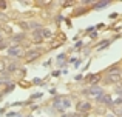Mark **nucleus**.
<instances>
[{
    "label": "nucleus",
    "instance_id": "9b49d317",
    "mask_svg": "<svg viewBox=\"0 0 122 117\" xmlns=\"http://www.w3.org/2000/svg\"><path fill=\"white\" fill-rule=\"evenodd\" d=\"M17 69H19V65H17L15 62L9 63V65L6 66V71H8V72H14V71H17Z\"/></svg>",
    "mask_w": 122,
    "mask_h": 117
},
{
    "label": "nucleus",
    "instance_id": "6e6552de",
    "mask_svg": "<svg viewBox=\"0 0 122 117\" xmlns=\"http://www.w3.org/2000/svg\"><path fill=\"white\" fill-rule=\"evenodd\" d=\"M53 106H54V108H56L59 112H63V111H65V108L62 106V99H60V97H56V99H54Z\"/></svg>",
    "mask_w": 122,
    "mask_h": 117
},
{
    "label": "nucleus",
    "instance_id": "aec40b11",
    "mask_svg": "<svg viewBox=\"0 0 122 117\" xmlns=\"http://www.w3.org/2000/svg\"><path fill=\"white\" fill-rule=\"evenodd\" d=\"M6 6H8V5H6V2H5V0H0V9H5Z\"/></svg>",
    "mask_w": 122,
    "mask_h": 117
},
{
    "label": "nucleus",
    "instance_id": "f3484780",
    "mask_svg": "<svg viewBox=\"0 0 122 117\" xmlns=\"http://www.w3.org/2000/svg\"><path fill=\"white\" fill-rule=\"evenodd\" d=\"M62 106H63V108H70V106H71V100H70V99H63L62 100Z\"/></svg>",
    "mask_w": 122,
    "mask_h": 117
},
{
    "label": "nucleus",
    "instance_id": "b1692460",
    "mask_svg": "<svg viewBox=\"0 0 122 117\" xmlns=\"http://www.w3.org/2000/svg\"><path fill=\"white\" fill-rule=\"evenodd\" d=\"M108 17H110V19H116V17H117V14H116V12H113V14H110Z\"/></svg>",
    "mask_w": 122,
    "mask_h": 117
},
{
    "label": "nucleus",
    "instance_id": "5701e85b",
    "mask_svg": "<svg viewBox=\"0 0 122 117\" xmlns=\"http://www.w3.org/2000/svg\"><path fill=\"white\" fill-rule=\"evenodd\" d=\"M15 114H17V112L11 111V112H8V114H6V116H8V117H15Z\"/></svg>",
    "mask_w": 122,
    "mask_h": 117
},
{
    "label": "nucleus",
    "instance_id": "2eb2a0df",
    "mask_svg": "<svg viewBox=\"0 0 122 117\" xmlns=\"http://www.w3.org/2000/svg\"><path fill=\"white\" fill-rule=\"evenodd\" d=\"M42 36H43V39H50V37L53 36V33H51L50 29H42Z\"/></svg>",
    "mask_w": 122,
    "mask_h": 117
},
{
    "label": "nucleus",
    "instance_id": "f257e3e1",
    "mask_svg": "<svg viewBox=\"0 0 122 117\" xmlns=\"http://www.w3.org/2000/svg\"><path fill=\"white\" fill-rule=\"evenodd\" d=\"M76 108H77L79 112H82V114H86V112L91 111V103H90L88 100H81V102H77Z\"/></svg>",
    "mask_w": 122,
    "mask_h": 117
},
{
    "label": "nucleus",
    "instance_id": "9d476101",
    "mask_svg": "<svg viewBox=\"0 0 122 117\" xmlns=\"http://www.w3.org/2000/svg\"><path fill=\"white\" fill-rule=\"evenodd\" d=\"M108 3H110V0H101V2H97L93 8H94V9H101V8H105Z\"/></svg>",
    "mask_w": 122,
    "mask_h": 117
},
{
    "label": "nucleus",
    "instance_id": "f8f14e48",
    "mask_svg": "<svg viewBox=\"0 0 122 117\" xmlns=\"http://www.w3.org/2000/svg\"><path fill=\"white\" fill-rule=\"evenodd\" d=\"M11 40L12 42H22V40H25V34H14V36H11Z\"/></svg>",
    "mask_w": 122,
    "mask_h": 117
},
{
    "label": "nucleus",
    "instance_id": "cd10ccee",
    "mask_svg": "<svg viewBox=\"0 0 122 117\" xmlns=\"http://www.w3.org/2000/svg\"><path fill=\"white\" fill-rule=\"evenodd\" d=\"M60 117H70V114H62Z\"/></svg>",
    "mask_w": 122,
    "mask_h": 117
},
{
    "label": "nucleus",
    "instance_id": "a878e982",
    "mask_svg": "<svg viewBox=\"0 0 122 117\" xmlns=\"http://www.w3.org/2000/svg\"><path fill=\"white\" fill-rule=\"evenodd\" d=\"M57 59H59V60H63V59H65V54H60V56H59Z\"/></svg>",
    "mask_w": 122,
    "mask_h": 117
},
{
    "label": "nucleus",
    "instance_id": "a211bd4d",
    "mask_svg": "<svg viewBox=\"0 0 122 117\" xmlns=\"http://www.w3.org/2000/svg\"><path fill=\"white\" fill-rule=\"evenodd\" d=\"M5 71H6V63L3 62V60H0V74L5 72Z\"/></svg>",
    "mask_w": 122,
    "mask_h": 117
},
{
    "label": "nucleus",
    "instance_id": "bb28decb",
    "mask_svg": "<svg viewBox=\"0 0 122 117\" xmlns=\"http://www.w3.org/2000/svg\"><path fill=\"white\" fill-rule=\"evenodd\" d=\"M70 117H81L79 114H70Z\"/></svg>",
    "mask_w": 122,
    "mask_h": 117
},
{
    "label": "nucleus",
    "instance_id": "c756f323",
    "mask_svg": "<svg viewBox=\"0 0 122 117\" xmlns=\"http://www.w3.org/2000/svg\"><path fill=\"white\" fill-rule=\"evenodd\" d=\"M0 99H2V96H0Z\"/></svg>",
    "mask_w": 122,
    "mask_h": 117
},
{
    "label": "nucleus",
    "instance_id": "393cba45",
    "mask_svg": "<svg viewBox=\"0 0 122 117\" xmlns=\"http://www.w3.org/2000/svg\"><path fill=\"white\" fill-rule=\"evenodd\" d=\"M93 29H94V26H90V28H86V33H91Z\"/></svg>",
    "mask_w": 122,
    "mask_h": 117
},
{
    "label": "nucleus",
    "instance_id": "6ab92c4d",
    "mask_svg": "<svg viewBox=\"0 0 122 117\" xmlns=\"http://www.w3.org/2000/svg\"><path fill=\"white\" fill-rule=\"evenodd\" d=\"M20 26L23 28L25 31H26V29H30V23H28V22H20Z\"/></svg>",
    "mask_w": 122,
    "mask_h": 117
},
{
    "label": "nucleus",
    "instance_id": "1a4fd4ad",
    "mask_svg": "<svg viewBox=\"0 0 122 117\" xmlns=\"http://www.w3.org/2000/svg\"><path fill=\"white\" fill-rule=\"evenodd\" d=\"M101 79H102L101 74H93V75H90V77H88V82L93 85V86H96V83H97Z\"/></svg>",
    "mask_w": 122,
    "mask_h": 117
},
{
    "label": "nucleus",
    "instance_id": "39448f33",
    "mask_svg": "<svg viewBox=\"0 0 122 117\" xmlns=\"http://www.w3.org/2000/svg\"><path fill=\"white\" fill-rule=\"evenodd\" d=\"M97 100L99 103H102V105H107V106H111L113 105V100H111V96H108V94H102L101 97H97Z\"/></svg>",
    "mask_w": 122,
    "mask_h": 117
},
{
    "label": "nucleus",
    "instance_id": "dca6fc26",
    "mask_svg": "<svg viewBox=\"0 0 122 117\" xmlns=\"http://www.w3.org/2000/svg\"><path fill=\"white\" fill-rule=\"evenodd\" d=\"M30 28H34V31H36V29H42V25L37 23V22H31V23H30Z\"/></svg>",
    "mask_w": 122,
    "mask_h": 117
},
{
    "label": "nucleus",
    "instance_id": "20e7f679",
    "mask_svg": "<svg viewBox=\"0 0 122 117\" xmlns=\"http://www.w3.org/2000/svg\"><path fill=\"white\" fill-rule=\"evenodd\" d=\"M8 56H9V57H20V56H22V46L15 45V46L8 48Z\"/></svg>",
    "mask_w": 122,
    "mask_h": 117
},
{
    "label": "nucleus",
    "instance_id": "412c9836",
    "mask_svg": "<svg viewBox=\"0 0 122 117\" xmlns=\"http://www.w3.org/2000/svg\"><path fill=\"white\" fill-rule=\"evenodd\" d=\"M14 89V85H8V88L5 89V93H9V91H12Z\"/></svg>",
    "mask_w": 122,
    "mask_h": 117
},
{
    "label": "nucleus",
    "instance_id": "c85d7f7f",
    "mask_svg": "<svg viewBox=\"0 0 122 117\" xmlns=\"http://www.w3.org/2000/svg\"><path fill=\"white\" fill-rule=\"evenodd\" d=\"M15 117H22V116H15Z\"/></svg>",
    "mask_w": 122,
    "mask_h": 117
},
{
    "label": "nucleus",
    "instance_id": "0eeeda50",
    "mask_svg": "<svg viewBox=\"0 0 122 117\" xmlns=\"http://www.w3.org/2000/svg\"><path fill=\"white\" fill-rule=\"evenodd\" d=\"M33 42H34V43H42V42H43L42 29H36V31L33 33Z\"/></svg>",
    "mask_w": 122,
    "mask_h": 117
},
{
    "label": "nucleus",
    "instance_id": "7ed1b4c3",
    "mask_svg": "<svg viewBox=\"0 0 122 117\" xmlns=\"http://www.w3.org/2000/svg\"><path fill=\"white\" fill-rule=\"evenodd\" d=\"M40 56H42L40 51H37V49H31V51L25 52V60H26V62H33V60L39 59Z\"/></svg>",
    "mask_w": 122,
    "mask_h": 117
},
{
    "label": "nucleus",
    "instance_id": "4be33fe9",
    "mask_svg": "<svg viewBox=\"0 0 122 117\" xmlns=\"http://www.w3.org/2000/svg\"><path fill=\"white\" fill-rule=\"evenodd\" d=\"M6 45H8V43H6L5 40H2V42H0V49H2V48H6Z\"/></svg>",
    "mask_w": 122,
    "mask_h": 117
},
{
    "label": "nucleus",
    "instance_id": "ddd939ff",
    "mask_svg": "<svg viewBox=\"0 0 122 117\" xmlns=\"http://www.w3.org/2000/svg\"><path fill=\"white\" fill-rule=\"evenodd\" d=\"M107 74H121V71H119L117 66H111V68H108Z\"/></svg>",
    "mask_w": 122,
    "mask_h": 117
},
{
    "label": "nucleus",
    "instance_id": "f03ea898",
    "mask_svg": "<svg viewBox=\"0 0 122 117\" xmlns=\"http://www.w3.org/2000/svg\"><path fill=\"white\" fill-rule=\"evenodd\" d=\"M83 94H86V96H93V97H101L102 94H104V91H102V88L101 86H91L90 89H83L82 91Z\"/></svg>",
    "mask_w": 122,
    "mask_h": 117
},
{
    "label": "nucleus",
    "instance_id": "423d86ee",
    "mask_svg": "<svg viewBox=\"0 0 122 117\" xmlns=\"http://www.w3.org/2000/svg\"><path fill=\"white\" fill-rule=\"evenodd\" d=\"M121 82V74H107L105 83H117Z\"/></svg>",
    "mask_w": 122,
    "mask_h": 117
},
{
    "label": "nucleus",
    "instance_id": "4468645a",
    "mask_svg": "<svg viewBox=\"0 0 122 117\" xmlns=\"http://www.w3.org/2000/svg\"><path fill=\"white\" fill-rule=\"evenodd\" d=\"M108 45H110V40H104V42H102L101 43V45H97V48H96V49H97V51H101V49H104V48H107V46Z\"/></svg>",
    "mask_w": 122,
    "mask_h": 117
}]
</instances>
